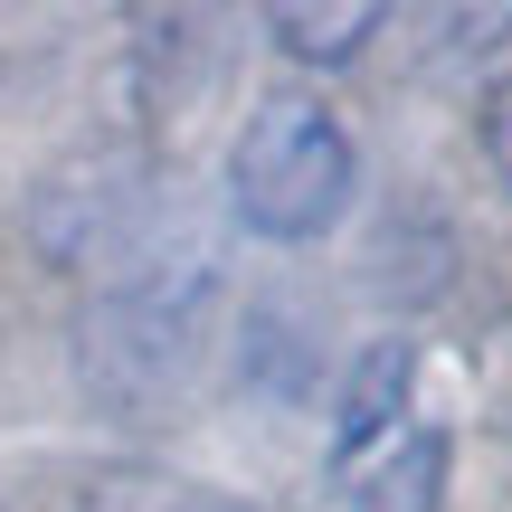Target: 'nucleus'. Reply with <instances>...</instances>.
<instances>
[{
    "label": "nucleus",
    "instance_id": "obj_1",
    "mask_svg": "<svg viewBox=\"0 0 512 512\" xmlns=\"http://www.w3.org/2000/svg\"><path fill=\"white\" fill-rule=\"evenodd\" d=\"M351 190H361V152H351V133H342L332 105H313V95H266L238 124L228 200H238V219L256 238H275V247L332 238Z\"/></svg>",
    "mask_w": 512,
    "mask_h": 512
},
{
    "label": "nucleus",
    "instance_id": "obj_2",
    "mask_svg": "<svg viewBox=\"0 0 512 512\" xmlns=\"http://www.w3.org/2000/svg\"><path fill=\"white\" fill-rule=\"evenodd\" d=\"M200 342H209V266L200 256L143 266V285H124V294L95 304V380L124 389V399L171 389Z\"/></svg>",
    "mask_w": 512,
    "mask_h": 512
},
{
    "label": "nucleus",
    "instance_id": "obj_3",
    "mask_svg": "<svg viewBox=\"0 0 512 512\" xmlns=\"http://www.w3.org/2000/svg\"><path fill=\"white\" fill-rule=\"evenodd\" d=\"M408 389H418V342H370L361 361H351V389H342V418H332V465L342 475H361L370 456H389L399 446V418H408Z\"/></svg>",
    "mask_w": 512,
    "mask_h": 512
},
{
    "label": "nucleus",
    "instance_id": "obj_4",
    "mask_svg": "<svg viewBox=\"0 0 512 512\" xmlns=\"http://www.w3.org/2000/svg\"><path fill=\"white\" fill-rule=\"evenodd\" d=\"M380 0H275L266 10V38L294 57V67H351V57L380 38Z\"/></svg>",
    "mask_w": 512,
    "mask_h": 512
},
{
    "label": "nucleus",
    "instance_id": "obj_5",
    "mask_svg": "<svg viewBox=\"0 0 512 512\" xmlns=\"http://www.w3.org/2000/svg\"><path fill=\"white\" fill-rule=\"evenodd\" d=\"M446 503V437L437 427H399L389 456H370L361 512H437Z\"/></svg>",
    "mask_w": 512,
    "mask_h": 512
},
{
    "label": "nucleus",
    "instance_id": "obj_6",
    "mask_svg": "<svg viewBox=\"0 0 512 512\" xmlns=\"http://www.w3.org/2000/svg\"><path fill=\"white\" fill-rule=\"evenodd\" d=\"M475 133H484V162H494V181L512 190V76H494V86H484Z\"/></svg>",
    "mask_w": 512,
    "mask_h": 512
},
{
    "label": "nucleus",
    "instance_id": "obj_7",
    "mask_svg": "<svg viewBox=\"0 0 512 512\" xmlns=\"http://www.w3.org/2000/svg\"><path fill=\"white\" fill-rule=\"evenodd\" d=\"M200 512H247V503H200Z\"/></svg>",
    "mask_w": 512,
    "mask_h": 512
}]
</instances>
